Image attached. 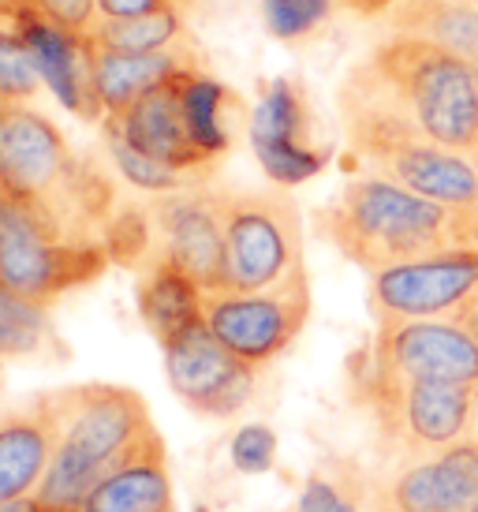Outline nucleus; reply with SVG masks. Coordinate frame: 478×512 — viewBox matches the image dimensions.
<instances>
[{"label": "nucleus", "mask_w": 478, "mask_h": 512, "mask_svg": "<svg viewBox=\"0 0 478 512\" xmlns=\"http://www.w3.org/2000/svg\"><path fill=\"white\" fill-rule=\"evenodd\" d=\"M0 199L86 243H105L124 210L109 172L30 105H12L0 124Z\"/></svg>", "instance_id": "nucleus-1"}, {"label": "nucleus", "mask_w": 478, "mask_h": 512, "mask_svg": "<svg viewBox=\"0 0 478 512\" xmlns=\"http://www.w3.org/2000/svg\"><path fill=\"white\" fill-rule=\"evenodd\" d=\"M318 236L370 277L456 247H478V214L422 199L374 172L344 180L318 217Z\"/></svg>", "instance_id": "nucleus-2"}, {"label": "nucleus", "mask_w": 478, "mask_h": 512, "mask_svg": "<svg viewBox=\"0 0 478 512\" xmlns=\"http://www.w3.org/2000/svg\"><path fill=\"white\" fill-rule=\"evenodd\" d=\"M34 408L53 434V460L30 498L38 512H83L94 486L157 430L146 400L113 382L45 389Z\"/></svg>", "instance_id": "nucleus-3"}, {"label": "nucleus", "mask_w": 478, "mask_h": 512, "mask_svg": "<svg viewBox=\"0 0 478 512\" xmlns=\"http://www.w3.org/2000/svg\"><path fill=\"white\" fill-rule=\"evenodd\" d=\"M426 139L478 165V64L404 34L378 42L348 68Z\"/></svg>", "instance_id": "nucleus-4"}, {"label": "nucleus", "mask_w": 478, "mask_h": 512, "mask_svg": "<svg viewBox=\"0 0 478 512\" xmlns=\"http://www.w3.org/2000/svg\"><path fill=\"white\" fill-rule=\"evenodd\" d=\"M337 113L348 157L359 165V172H374L422 199L478 214L475 161L426 139L393 105H385L374 90H366L352 75H344L337 86Z\"/></svg>", "instance_id": "nucleus-5"}, {"label": "nucleus", "mask_w": 478, "mask_h": 512, "mask_svg": "<svg viewBox=\"0 0 478 512\" xmlns=\"http://www.w3.org/2000/svg\"><path fill=\"white\" fill-rule=\"evenodd\" d=\"M352 389L393 460L430 456L456 441L475 438V389L452 382H426V378H400V374L370 367L359 356L352 359Z\"/></svg>", "instance_id": "nucleus-6"}, {"label": "nucleus", "mask_w": 478, "mask_h": 512, "mask_svg": "<svg viewBox=\"0 0 478 512\" xmlns=\"http://www.w3.org/2000/svg\"><path fill=\"white\" fill-rule=\"evenodd\" d=\"M225 255L217 288L254 292L303 273V217L288 187H225Z\"/></svg>", "instance_id": "nucleus-7"}, {"label": "nucleus", "mask_w": 478, "mask_h": 512, "mask_svg": "<svg viewBox=\"0 0 478 512\" xmlns=\"http://www.w3.org/2000/svg\"><path fill=\"white\" fill-rule=\"evenodd\" d=\"M113 266L105 243L71 240L15 206H0V288L53 307L60 296L98 281Z\"/></svg>", "instance_id": "nucleus-8"}, {"label": "nucleus", "mask_w": 478, "mask_h": 512, "mask_svg": "<svg viewBox=\"0 0 478 512\" xmlns=\"http://www.w3.org/2000/svg\"><path fill=\"white\" fill-rule=\"evenodd\" d=\"M310 311H314V296H310L307 270L281 285L254 288V292L206 288V299H202L210 333L254 370L269 367L299 341V333L310 322Z\"/></svg>", "instance_id": "nucleus-9"}, {"label": "nucleus", "mask_w": 478, "mask_h": 512, "mask_svg": "<svg viewBox=\"0 0 478 512\" xmlns=\"http://www.w3.org/2000/svg\"><path fill=\"white\" fill-rule=\"evenodd\" d=\"M0 23L27 45L34 68L42 75V86L79 120H105V109L94 90V68H90V34L64 27L60 19L45 12L42 0H0Z\"/></svg>", "instance_id": "nucleus-10"}, {"label": "nucleus", "mask_w": 478, "mask_h": 512, "mask_svg": "<svg viewBox=\"0 0 478 512\" xmlns=\"http://www.w3.org/2000/svg\"><path fill=\"white\" fill-rule=\"evenodd\" d=\"M478 296V247L426 255L393 270L370 273L366 307L374 322L456 318Z\"/></svg>", "instance_id": "nucleus-11"}, {"label": "nucleus", "mask_w": 478, "mask_h": 512, "mask_svg": "<svg viewBox=\"0 0 478 512\" xmlns=\"http://www.w3.org/2000/svg\"><path fill=\"white\" fill-rule=\"evenodd\" d=\"M359 359L400 378L452 382L478 393V341L456 318L374 322V337L366 341Z\"/></svg>", "instance_id": "nucleus-12"}, {"label": "nucleus", "mask_w": 478, "mask_h": 512, "mask_svg": "<svg viewBox=\"0 0 478 512\" xmlns=\"http://www.w3.org/2000/svg\"><path fill=\"white\" fill-rule=\"evenodd\" d=\"M247 139L258 165L277 187H299L329 165L333 150L318 139L303 83L273 79L247 116Z\"/></svg>", "instance_id": "nucleus-13"}, {"label": "nucleus", "mask_w": 478, "mask_h": 512, "mask_svg": "<svg viewBox=\"0 0 478 512\" xmlns=\"http://www.w3.org/2000/svg\"><path fill=\"white\" fill-rule=\"evenodd\" d=\"M221 202H225V187L213 180L191 184L172 195H154V202L146 206V221H150L146 258H169L202 288H217L221 255H225Z\"/></svg>", "instance_id": "nucleus-14"}, {"label": "nucleus", "mask_w": 478, "mask_h": 512, "mask_svg": "<svg viewBox=\"0 0 478 512\" xmlns=\"http://www.w3.org/2000/svg\"><path fill=\"white\" fill-rule=\"evenodd\" d=\"M374 512H478V434L430 456H408L370 486Z\"/></svg>", "instance_id": "nucleus-15"}, {"label": "nucleus", "mask_w": 478, "mask_h": 512, "mask_svg": "<svg viewBox=\"0 0 478 512\" xmlns=\"http://www.w3.org/2000/svg\"><path fill=\"white\" fill-rule=\"evenodd\" d=\"M165 352V374L172 393L198 415L210 419H232L239 408H247L258 385V370L228 352L210 333V326L187 329L183 337L161 344Z\"/></svg>", "instance_id": "nucleus-16"}, {"label": "nucleus", "mask_w": 478, "mask_h": 512, "mask_svg": "<svg viewBox=\"0 0 478 512\" xmlns=\"http://www.w3.org/2000/svg\"><path fill=\"white\" fill-rule=\"evenodd\" d=\"M101 124H113L135 150H142L146 157H154V161H161V165H169L176 172H187L195 180H210L213 169H217L191 139V128L183 120L176 75L169 83L154 86L142 98H135L124 113L105 116Z\"/></svg>", "instance_id": "nucleus-17"}, {"label": "nucleus", "mask_w": 478, "mask_h": 512, "mask_svg": "<svg viewBox=\"0 0 478 512\" xmlns=\"http://www.w3.org/2000/svg\"><path fill=\"white\" fill-rule=\"evenodd\" d=\"M83 512H176L169 449L161 434L146 438L116 464L86 498Z\"/></svg>", "instance_id": "nucleus-18"}, {"label": "nucleus", "mask_w": 478, "mask_h": 512, "mask_svg": "<svg viewBox=\"0 0 478 512\" xmlns=\"http://www.w3.org/2000/svg\"><path fill=\"white\" fill-rule=\"evenodd\" d=\"M90 68H94V90L105 116L124 113L146 90L169 83L172 75L187 68H202L198 49H169V53H120L90 42Z\"/></svg>", "instance_id": "nucleus-19"}, {"label": "nucleus", "mask_w": 478, "mask_h": 512, "mask_svg": "<svg viewBox=\"0 0 478 512\" xmlns=\"http://www.w3.org/2000/svg\"><path fill=\"white\" fill-rule=\"evenodd\" d=\"M202 299H206V288L169 258H146L139 266L135 303H139L142 326L150 329L157 344H169L187 329L202 326L206 322Z\"/></svg>", "instance_id": "nucleus-20"}, {"label": "nucleus", "mask_w": 478, "mask_h": 512, "mask_svg": "<svg viewBox=\"0 0 478 512\" xmlns=\"http://www.w3.org/2000/svg\"><path fill=\"white\" fill-rule=\"evenodd\" d=\"M53 460V434L45 415L34 408L0 412V505L34 498L45 468Z\"/></svg>", "instance_id": "nucleus-21"}, {"label": "nucleus", "mask_w": 478, "mask_h": 512, "mask_svg": "<svg viewBox=\"0 0 478 512\" xmlns=\"http://www.w3.org/2000/svg\"><path fill=\"white\" fill-rule=\"evenodd\" d=\"M176 90H180L183 120L191 128V139L217 165L236 143V128L247 113L243 98L221 79L206 75L202 68H187V72L176 75Z\"/></svg>", "instance_id": "nucleus-22"}, {"label": "nucleus", "mask_w": 478, "mask_h": 512, "mask_svg": "<svg viewBox=\"0 0 478 512\" xmlns=\"http://www.w3.org/2000/svg\"><path fill=\"white\" fill-rule=\"evenodd\" d=\"M381 34H404L441 45L478 64V4L475 0H400L381 15Z\"/></svg>", "instance_id": "nucleus-23"}, {"label": "nucleus", "mask_w": 478, "mask_h": 512, "mask_svg": "<svg viewBox=\"0 0 478 512\" xmlns=\"http://www.w3.org/2000/svg\"><path fill=\"white\" fill-rule=\"evenodd\" d=\"M90 42L120 53H169V49H195L187 12L169 8V12L131 15V19H98L90 27Z\"/></svg>", "instance_id": "nucleus-24"}, {"label": "nucleus", "mask_w": 478, "mask_h": 512, "mask_svg": "<svg viewBox=\"0 0 478 512\" xmlns=\"http://www.w3.org/2000/svg\"><path fill=\"white\" fill-rule=\"evenodd\" d=\"M57 348V333L49 322V307L0 288V363L4 359H34Z\"/></svg>", "instance_id": "nucleus-25"}, {"label": "nucleus", "mask_w": 478, "mask_h": 512, "mask_svg": "<svg viewBox=\"0 0 478 512\" xmlns=\"http://www.w3.org/2000/svg\"><path fill=\"white\" fill-rule=\"evenodd\" d=\"M101 139H105V150L113 157L120 180L146 191V195H172V191H183V187H191V184H202L195 176L169 169V165H161V161L146 157L142 150H135L113 124H101Z\"/></svg>", "instance_id": "nucleus-26"}, {"label": "nucleus", "mask_w": 478, "mask_h": 512, "mask_svg": "<svg viewBox=\"0 0 478 512\" xmlns=\"http://www.w3.org/2000/svg\"><path fill=\"white\" fill-rule=\"evenodd\" d=\"M366 498V486L340 464H322L303 486L296 512H359Z\"/></svg>", "instance_id": "nucleus-27"}, {"label": "nucleus", "mask_w": 478, "mask_h": 512, "mask_svg": "<svg viewBox=\"0 0 478 512\" xmlns=\"http://www.w3.org/2000/svg\"><path fill=\"white\" fill-rule=\"evenodd\" d=\"M337 12V0H262V19L277 42H307L325 19Z\"/></svg>", "instance_id": "nucleus-28"}, {"label": "nucleus", "mask_w": 478, "mask_h": 512, "mask_svg": "<svg viewBox=\"0 0 478 512\" xmlns=\"http://www.w3.org/2000/svg\"><path fill=\"white\" fill-rule=\"evenodd\" d=\"M42 86L27 45L0 23V105H27Z\"/></svg>", "instance_id": "nucleus-29"}, {"label": "nucleus", "mask_w": 478, "mask_h": 512, "mask_svg": "<svg viewBox=\"0 0 478 512\" xmlns=\"http://www.w3.org/2000/svg\"><path fill=\"white\" fill-rule=\"evenodd\" d=\"M228 456L239 475H266L277 464V434L266 423H247L232 434Z\"/></svg>", "instance_id": "nucleus-30"}, {"label": "nucleus", "mask_w": 478, "mask_h": 512, "mask_svg": "<svg viewBox=\"0 0 478 512\" xmlns=\"http://www.w3.org/2000/svg\"><path fill=\"white\" fill-rule=\"evenodd\" d=\"M42 4L53 19L79 34H90V27L98 23V0H42Z\"/></svg>", "instance_id": "nucleus-31"}, {"label": "nucleus", "mask_w": 478, "mask_h": 512, "mask_svg": "<svg viewBox=\"0 0 478 512\" xmlns=\"http://www.w3.org/2000/svg\"><path fill=\"white\" fill-rule=\"evenodd\" d=\"M191 8V0H98V19H131V15Z\"/></svg>", "instance_id": "nucleus-32"}, {"label": "nucleus", "mask_w": 478, "mask_h": 512, "mask_svg": "<svg viewBox=\"0 0 478 512\" xmlns=\"http://www.w3.org/2000/svg\"><path fill=\"white\" fill-rule=\"evenodd\" d=\"M393 4H400V0H337L340 12L359 15V19H381Z\"/></svg>", "instance_id": "nucleus-33"}, {"label": "nucleus", "mask_w": 478, "mask_h": 512, "mask_svg": "<svg viewBox=\"0 0 478 512\" xmlns=\"http://www.w3.org/2000/svg\"><path fill=\"white\" fill-rule=\"evenodd\" d=\"M456 322H460V326H464L467 333H471V337H475V341H478V296L471 299V303H467L464 311L456 314Z\"/></svg>", "instance_id": "nucleus-34"}, {"label": "nucleus", "mask_w": 478, "mask_h": 512, "mask_svg": "<svg viewBox=\"0 0 478 512\" xmlns=\"http://www.w3.org/2000/svg\"><path fill=\"white\" fill-rule=\"evenodd\" d=\"M0 512H38L34 509V501H12V505H0Z\"/></svg>", "instance_id": "nucleus-35"}, {"label": "nucleus", "mask_w": 478, "mask_h": 512, "mask_svg": "<svg viewBox=\"0 0 478 512\" xmlns=\"http://www.w3.org/2000/svg\"><path fill=\"white\" fill-rule=\"evenodd\" d=\"M8 109H12V105H0V124H4V116H8Z\"/></svg>", "instance_id": "nucleus-36"}, {"label": "nucleus", "mask_w": 478, "mask_h": 512, "mask_svg": "<svg viewBox=\"0 0 478 512\" xmlns=\"http://www.w3.org/2000/svg\"><path fill=\"white\" fill-rule=\"evenodd\" d=\"M0 206H4V199H0Z\"/></svg>", "instance_id": "nucleus-37"}, {"label": "nucleus", "mask_w": 478, "mask_h": 512, "mask_svg": "<svg viewBox=\"0 0 478 512\" xmlns=\"http://www.w3.org/2000/svg\"><path fill=\"white\" fill-rule=\"evenodd\" d=\"M475 4H478V0H475Z\"/></svg>", "instance_id": "nucleus-38"}]
</instances>
